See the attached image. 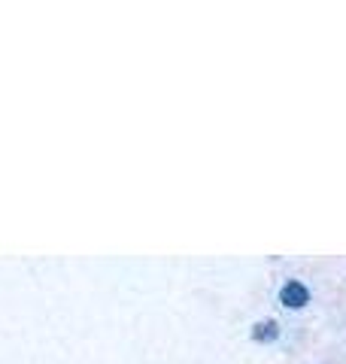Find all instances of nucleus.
<instances>
[{
	"label": "nucleus",
	"instance_id": "nucleus-1",
	"mask_svg": "<svg viewBox=\"0 0 346 364\" xmlns=\"http://www.w3.org/2000/svg\"><path fill=\"white\" fill-rule=\"evenodd\" d=\"M280 301L285 304V306H304L307 301H310V291L304 289V282H285L283 286V291H280Z\"/></svg>",
	"mask_w": 346,
	"mask_h": 364
},
{
	"label": "nucleus",
	"instance_id": "nucleus-2",
	"mask_svg": "<svg viewBox=\"0 0 346 364\" xmlns=\"http://www.w3.org/2000/svg\"><path fill=\"white\" fill-rule=\"evenodd\" d=\"M276 334H280L276 322H258L256 328H252V337H256V340H273Z\"/></svg>",
	"mask_w": 346,
	"mask_h": 364
}]
</instances>
